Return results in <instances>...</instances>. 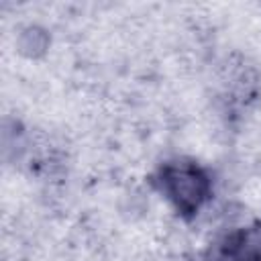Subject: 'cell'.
Listing matches in <instances>:
<instances>
[{
	"instance_id": "obj_1",
	"label": "cell",
	"mask_w": 261,
	"mask_h": 261,
	"mask_svg": "<svg viewBox=\"0 0 261 261\" xmlns=\"http://www.w3.org/2000/svg\"><path fill=\"white\" fill-rule=\"evenodd\" d=\"M163 190L179 212L192 214L206 202L210 181L200 167L173 163L163 169Z\"/></svg>"
},
{
	"instance_id": "obj_2",
	"label": "cell",
	"mask_w": 261,
	"mask_h": 261,
	"mask_svg": "<svg viewBox=\"0 0 261 261\" xmlns=\"http://www.w3.org/2000/svg\"><path fill=\"white\" fill-rule=\"evenodd\" d=\"M47 43H49V39H47L45 31L39 29V27H27V29H22L20 35H18V41H16L18 51L22 55H27V57H37V55L45 53Z\"/></svg>"
}]
</instances>
